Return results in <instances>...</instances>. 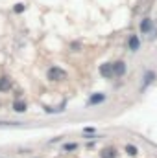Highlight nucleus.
Wrapping results in <instances>:
<instances>
[{
  "mask_svg": "<svg viewBox=\"0 0 157 158\" xmlns=\"http://www.w3.org/2000/svg\"><path fill=\"white\" fill-rule=\"evenodd\" d=\"M126 153H128L129 156H135V155L139 153V149H137L135 145H126Z\"/></svg>",
  "mask_w": 157,
  "mask_h": 158,
  "instance_id": "10",
  "label": "nucleus"
},
{
  "mask_svg": "<svg viewBox=\"0 0 157 158\" xmlns=\"http://www.w3.org/2000/svg\"><path fill=\"white\" fill-rule=\"evenodd\" d=\"M128 46H129L131 52H137V50L141 48V40H139V37H137V35H131L129 40H128Z\"/></svg>",
  "mask_w": 157,
  "mask_h": 158,
  "instance_id": "6",
  "label": "nucleus"
},
{
  "mask_svg": "<svg viewBox=\"0 0 157 158\" xmlns=\"http://www.w3.org/2000/svg\"><path fill=\"white\" fill-rule=\"evenodd\" d=\"M105 99H107V96L102 94V92H98V94H94V96H91V98L87 99V105H98V103H102V101H105Z\"/></svg>",
  "mask_w": 157,
  "mask_h": 158,
  "instance_id": "5",
  "label": "nucleus"
},
{
  "mask_svg": "<svg viewBox=\"0 0 157 158\" xmlns=\"http://www.w3.org/2000/svg\"><path fill=\"white\" fill-rule=\"evenodd\" d=\"M115 156H117V153H115L113 147H107V149L102 151V158H115Z\"/></svg>",
  "mask_w": 157,
  "mask_h": 158,
  "instance_id": "9",
  "label": "nucleus"
},
{
  "mask_svg": "<svg viewBox=\"0 0 157 158\" xmlns=\"http://www.w3.org/2000/svg\"><path fill=\"white\" fill-rule=\"evenodd\" d=\"M152 28H154V20H152L150 17H146V19H142V20H141V33L148 35V33L152 31Z\"/></svg>",
  "mask_w": 157,
  "mask_h": 158,
  "instance_id": "3",
  "label": "nucleus"
},
{
  "mask_svg": "<svg viewBox=\"0 0 157 158\" xmlns=\"http://www.w3.org/2000/svg\"><path fill=\"white\" fill-rule=\"evenodd\" d=\"M154 76H155L154 72H146V76H144V79H146V81H144V85H148V83H152V79H154Z\"/></svg>",
  "mask_w": 157,
  "mask_h": 158,
  "instance_id": "12",
  "label": "nucleus"
},
{
  "mask_svg": "<svg viewBox=\"0 0 157 158\" xmlns=\"http://www.w3.org/2000/svg\"><path fill=\"white\" fill-rule=\"evenodd\" d=\"M9 88H11V81H9V77H0V90L6 92V90H9Z\"/></svg>",
  "mask_w": 157,
  "mask_h": 158,
  "instance_id": "7",
  "label": "nucleus"
},
{
  "mask_svg": "<svg viewBox=\"0 0 157 158\" xmlns=\"http://www.w3.org/2000/svg\"><path fill=\"white\" fill-rule=\"evenodd\" d=\"M113 68H115V77H122V76L126 74V70H128V66H126V63H124V61L113 63Z\"/></svg>",
  "mask_w": 157,
  "mask_h": 158,
  "instance_id": "4",
  "label": "nucleus"
},
{
  "mask_svg": "<svg viewBox=\"0 0 157 158\" xmlns=\"http://www.w3.org/2000/svg\"><path fill=\"white\" fill-rule=\"evenodd\" d=\"M48 79L50 81H59V79H63L67 74H65V70H61L59 66H52V68H48Z\"/></svg>",
  "mask_w": 157,
  "mask_h": 158,
  "instance_id": "1",
  "label": "nucleus"
},
{
  "mask_svg": "<svg viewBox=\"0 0 157 158\" xmlns=\"http://www.w3.org/2000/svg\"><path fill=\"white\" fill-rule=\"evenodd\" d=\"M100 76L105 79H113L115 77V68H113V63H105L100 66Z\"/></svg>",
  "mask_w": 157,
  "mask_h": 158,
  "instance_id": "2",
  "label": "nucleus"
},
{
  "mask_svg": "<svg viewBox=\"0 0 157 158\" xmlns=\"http://www.w3.org/2000/svg\"><path fill=\"white\" fill-rule=\"evenodd\" d=\"M13 110H15V112H26V103L15 101V103H13Z\"/></svg>",
  "mask_w": 157,
  "mask_h": 158,
  "instance_id": "8",
  "label": "nucleus"
},
{
  "mask_svg": "<svg viewBox=\"0 0 157 158\" xmlns=\"http://www.w3.org/2000/svg\"><path fill=\"white\" fill-rule=\"evenodd\" d=\"M74 149H78V143H65L63 145V151H74Z\"/></svg>",
  "mask_w": 157,
  "mask_h": 158,
  "instance_id": "11",
  "label": "nucleus"
},
{
  "mask_svg": "<svg viewBox=\"0 0 157 158\" xmlns=\"http://www.w3.org/2000/svg\"><path fill=\"white\" fill-rule=\"evenodd\" d=\"M22 9H24V7H22V4H17V6H15V11H19V13H20Z\"/></svg>",
  "mask_w": 157,
  "mask_h": 158,
  "instance_id": "13",
  "label": "nucleus"
}]
</instances>
